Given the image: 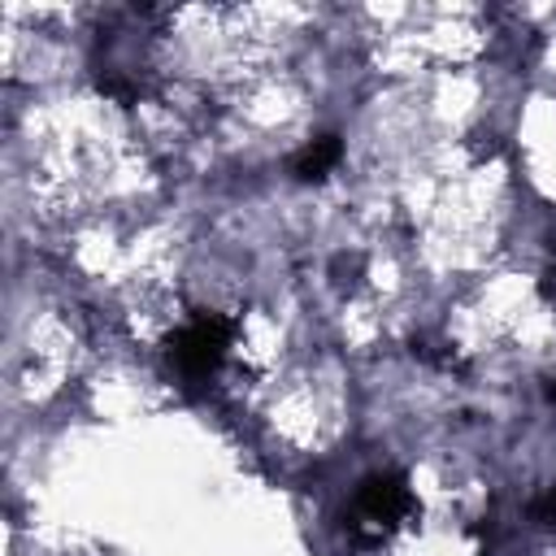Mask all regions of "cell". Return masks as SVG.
I'll return each instance as SVG.
<instances>
[{
	"instance_id": "7a4b0ae2",
	"label": "cell",
	"mask_w": 556,
	"mask_h": 556,
	"mask_svg": "<svg viewBox=\"0 0 556 556\" xmlns=\"http://www.w3.org/2000/svg\"><path fill=\"white\" fill-rule=\"evenodd\" d=\"M235 339V326L217 313H200L169 339V365L187 378H204L226 361V348Z\"/></svg>"
},
{
	"instance_id": "6da1fadb",
	"label": "cell",
	"mask_w": 556,
	"mask_h": 556,
	"mask_svg": "<svg viewBox=\"0 0 556 556\" xmlns=\"http://www.w3.org/2000/svg\"><path fill=\"white\" fill-rule=\"evenodd\" d=\"M417 513V500L408 491V478L387 469V473H369L348 508V530L356 543H382L387 534H395L408 517Z\"/></svg>"
},
{
	"instance_id": "277c9868",
	"label": "cell",
	"mask_w": 556,
	"mask_h": 556,
	"mask_svg": "<svg viewBox=\"0 0 556 556\" xmlns=\"http://www.w3.org/2000/svg\"><path fill=\"white\" fill-rule=\"evenodd\" d=\"M530 517H534L539 526H556V486H547V491L530 504Z\"/></svg>"
},
{
	"instance_id": "3957f363",
	"label": "cell",
	"mask_w": 556,
	"mask_h": 556,
	"mask_svg": "<svg viewBox=\"0 0 556 556\" xmlns=\"http://www.w3.org/2000/svg\"><path fill=\"white\" fill-rule=\"evenodd\" d=\"M339 156H343L339 135H317L313 143H304V148L291 156V174H295L300 182H321V178L339 165Z\"/></svg>"
}]
</instances>
